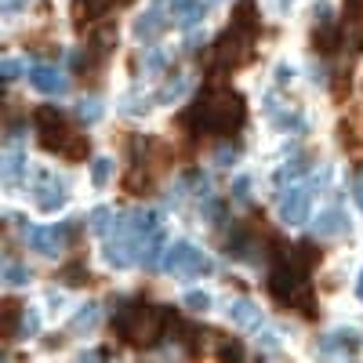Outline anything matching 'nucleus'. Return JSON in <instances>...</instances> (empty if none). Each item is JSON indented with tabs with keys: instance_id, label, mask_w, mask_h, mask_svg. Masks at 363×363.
I'll return each mask as SVG.
<instances>
[{
	"instance_id": "nucleus-48",
	"label": "nucleus",
	"mask_w": 363,
	"mask_h": 363,
	"mask_svg": "<svg viewBox=\"0 0 363 363\" xmlns=\"http://www.w3.org/2000/svg\"><path fill=\"white\" fill-rule=\"evenodd\" d=\"M211 4H222V0H211Z\"/></svg>"
},
{
	"instance_id": "nucleus-22",
	"label": "nucleus",
	"mask_w": 363,
	"mask_h": 363,
	"mask_svg": "<svg viewBox=\"0 0 363 363\" xmlns=\"http://www.w3.org/2000/svg\"><path fill=\"white\" fill-rule=\"evenodd\" d=\"M113 225H116L113 207H95V211L87 215V229H91V233H99V236H109V233H113Z\"/></svg>"
},
{
	"instance_id": "nucleus-17",
	"label": "nucleus",
	"mask_w": 363,
	"mask_h": 363,
	"mask_svg": "<svg viewBox=\"0 0 363 363\" xmlns=\"http://www.w3.org/2000/svg\"><path fill=\"white\" fill-rule=\"evenodd\" d=\"M102 323V306L99 301H87V306H80L69 320V335H91V330H99Z\"/></svg>"
},
{
	"instance_id": "nucleus-29",
	"label": "nucleus",
	"mask_w": 363,
	"mask_h": 363,
	"mask_svg": "<svg viewBox=\"0 0 363 363\" xmlns=\"http://www.w3.org/2000/svg\"><path fill=\"white\" fill-rule=\"evenodd\" d=\"M77 120H80V124H99V120H102V102L95 95L80 99L77 102Z\"/></svg>"
},
{
	"instance_id": "nucleus-39",
	"label": "nucleus",
	"mask_w": 363,
	"mask_h": 363,
	"mask_svg": "<svg viewBox=\"0 0 363 363\" xmlns=\"http://www.w3.org/2000/svg\"><path fill=\"white\" fill-rule=\"evenodd\" d=\"M338 84H335V99H345L349 95V73H335Z\"/></svg>"
},
{
	"instance_id": "nucleus-16",
	"label": "nucleus",
	"mask_w": 363,
	"mask_h": 363,
	"mask_svg": "<svg viewBox=\"0 0 363 363\" xmlns=\"http://www.w3.org/2000/svg\"><path fill=\"white\" fill-rule=\"evenodd\" d=\"M189 84H193V80H189L186 73H167V80L157 87L153 102H157V106H174V102H178V99L189 91Z\"/></svg>"
},
{
	"instance_id": "nucleus-44",
	"label": "nucleus",
	"mask_w": 363,
	"mask_h": 363,
	"mask_svg": "<svg viewBox=\"0 0 363 363\" xmlns=\"http://www.w3.org/2000/svg\"><path fill=\"white\" fill-rule=\"evenodd\" d=\"M44 345H48V349H58V345H62V335H51V338H44Z\"/></svg>"
},
{
	"instance_id": "nucleus-42",
	"label": "nucleus",
	"mask_w": 363,
	"mask_h": 363,
	"mask_svg": "<svg viewBox=\"0 0 363 363\" xmlns=\"http://www.w3.org/2000/svg\"><path fill=\"white\" fill-rule=\"evenodd\" d=\"M291 66H277V84H291Z\"/></svg>"
},
{
	"instance_id": "nucleus-5",
	"label": "nucleus",
	"mask_w": 363,
	"mask_h": 363,
	"mask_svg": "<svg viewBox=\"0 0 363 363\" xmlns=\"http://www.w3.org/2000/svg\"><path fill=\"white\" fill-rule=\"evenodd\" d=\"M215 66L218 69H240V66H247L251 62V55H255V33L244 26H233L215 40Z\"/></svg>"
},
{
	"instance_id": "nucleus-43",
	"label": "nucleus",
	"mask_w": 363,
	"mask_h": 363,
	"mask_svg": "<svg viewBox=\"0 0 363 363\" xmlns=\"http://www.w3.org/2000/svg\"><path fill=\"white\" fill-rule=\"evenodd\" d=\"M160 4H164V8H167V15H174V11H178V8H182V4H186V0H160Z\"/></svg>"
},
{
	"instance_id": "nucleus-37",
	"label": "nucleus",
	"mask_w": 363,
	"mask_h": 363,
	"mask_svg": "<svg viewBox=\"0 0 363 363\" xmlns=\"http://www.w3.org/2000/svg\"><path fill=\"white\" fill-rule=\"evenodd\" d=\"M258 345H262V352H280V335H277L272 327H265L262 338H258Z\"/></svg>"
},
{
	"instance_id": "nucleus-24",
	"label": "nucleus",
	"mask_w": 363,
	"mask_h": 363,
	"mask_svg": "<svg viewBox=\"0 0 363 363\" xmlns=\"http://www.w3.org/2000/svg\"><path fill=\"white\" fill-rule=\"evenodd\" d=\"M58 280H62L66 287H84V284H91V269L84 262H69V265H62Z\"/></svg>"
},
{
	"instance_id": "nucleus-21",
	"label": "nucleus",
	"mask_w": 363,
	"mask_h": 363,
	"mask_svg": "<svg viewBox=\"0 0 363 363\" xmlns=\"http://www.w3.org/2000/svg\"><path fill=\"white\" fill-rule=\"evenodd\" d=\"M233 26H244L251 33H258V0H236Z\"/></svg>"
},
{
	"instance_id": "nucleus-27",
	"label": "nucleus",
	"mask_w": 363,
	"mask_h": 363,
	"mask_svg": "<svg viewBox=\"0 0 363 363\" xmlns=\"http://www.w3.org/2000/svg\"><path fill=\"white\" fill-rule=\"evenodd\" d=\"M29 280H33V269H29V265H22V262H4V284L8 287H26Z\"/></svg>"
},
{
	"instance_id": "nucleus-33",
	"label": "nucleus",
	"mask_w": 363,
	"mask_h": 363,
	"mask_svg": "<svg viewBox=\"0 0 363 363\" xmlns=\"http://www.w3.org/2000/svg\"><path fill=\"white\" fill-rule=\"evenodd\" d=\"M40 330V313L37 309H22V327H18V338H33Z\"/></svg>"
},
{
	"instance_id": "nucleus-9",
	"label": "nucleus",
	"mask_w": 363,
	"mask_h": 363,
	"mask_svg": "<svg viewBox=\"0 0 363 363\" xmlns=\"http://www.w3.org/2000/svg\"><path fill=\"white\" fill-rule=\"evenodd\" d=\"M309 200H313V186H287L277 196V211L284 225H301L309 222Z\"/></svg>"
},
{
	"instance_id": "nucleus-28",
	"label": "nucleus",
	"mask_w": 363,
	"mask_h": 363,
	"mask_svg": "<svg viewBox=\"0 0 363 363\" xmlns=\"http://www.w3.org/2000/svg\"><path fill=\"white\" fill-rule=\"evenodd\" d=\"M149 109H153V99H142V95H135V91L120 95V113L124 116H145Z\"/></svg>"
},
{
	"instance_id": "nucleus-41",
	"label": "nucleus",
	"mask_w": 363,
	"mask_h": 363,
	"mask_svg": "<svg viewBox=\"0 0 363 363\" xmlns=\"http://www.w3.org/2000/svg\"><path fill=\"white\" fill-rule=\"evenodd\" d=\"M222 359H244V349H240L236 342H229V345L222 349Z\"/></svg>"
},
{
	"instance_id": "nucleus-18",
	"label": "nucleus",
	"mask_w": 363,
	"mask_h": 363,
	"mask_svg": "<svg viewBox=\"0 0 363 363\" xmlns=\"http://www.w3.org/2000/svg\"><path fill=\"white\" fill-rule=\"evenodd\" d=\"M164 251H167V247H164V233L157 229L153 236H145L142 244H138V265H142V269H157V265L164 262Z\"/></svg>"
},
{
	"instance_id": "nucleus-15",
	"label": "nucleus",
	"mask_w": 363,
	"mask_h": 363,
	"mask_svg": "<svg viewBox=\"0 0 363 363\" xmlns=\"http://www.w3.org/2000/svg\"><path fill=\"white\" fill-rule=\"evenodd\" d=\"M313 233L316 236H342V233H349V215L342 207H327V211H320L316 215V222H313Z\"/></svg>"
},
{
	"instance_id": "nucleus-46",
	"label": "nucleus",
	"mask_w": 363,
	"mask_h": 363,
	"mask_svg": "<svg viewBox=\"0 0 363 363\" xmlns=\"http://www.w3.org/2000/svg\"><path fill=\"white\" fill-rule=\"evenodd\" d=\"M356 203L363 207V178H359V186H356Z\"/></svg>"
},
{
	"instance_id": "nucleus-30",
	"label": "nucleus",
	"mask_w": 363,
	"mask_h": 363,
	"mask_svg": "<svg viewBox=\"0 0 363 363\" xmlns=\"http://www.w3.org/2000/svg\"><path fill=\"white\" fill-rule=\"evenodd\" d=\"M182 309L203 316V313L211 309V294H207V291H186V294H182Z\"/></svg>"
},
{
	"instance_id": "nucleus-14",
	"label": "nucleus",
	"mask_w": 363,
	"mask_h": 363,
	"mask_svg": "<svg viewBox=\"0 0 363 363\" xmlns=\"http://www.w3.org/2000/svg\"><path fill=\"white\" fill-rule=\"evenodd\" d=\"M225 316H229V323L244 327V330H258V327H262V309L255 306L251 298H233L229 309H225Z\"/></svg>"
},
{
	"instance_id": "nucleus-1",
	"label": "nucleus",
	"mask_w": 363,
	"mask_h": 363,
	"mask_svg": "<svg viewBox=\"0 0 363 363\" xmlns=\"http://www.w3.org/2000/svg\"><path fill=\"white\" fill-rule=\"evenodd\" d=\"M222 73H211V84L193 99V106L182 116V128H193V135H236L247 120V106L233 87L218 80Z\"/></svg>"
},
{
	"instance_id": "nucleus-7",
	"label": "nucleus",
	"mask_w": 363,
	"mask_h": 363,
	"mask_svg": "<svg viewBox=\"0 0 363 363\" xmlns=\"http://www.w3.org/2000/svg\"><path fill=\"white\" fill-rule=\"evenodd\" d=\"M80 222H84V218H69V222H58V225H26V229H22V240L29 244V251L55 258L58 251L66 247L69 233H73Z\"/></svg>"
},
{
	"instance_id": "nucleus-19",
	"label": "nucleus",
	"mask_w": 363,
	"mask_h": 363,
	"mask_svg": "<svg viewBox=\"0 0 363 363\" xmlns=\"http://www.w3.org/2000/svg\"><path fill=\"white\" fill-rule=\"evenodd\" d=\"M149 182H153V164L138 160V164L128 171V178H124V189H128L131 196H142V193L149 189Z\"/></svg>"
},
{
	"instance_id": "nucleus-6",
	"label": "nucleus",
	"mask_w": 363,
	"mask_h": 363,
	"mask_svg": "<svg viewBox=\"0 0 363 363\" xmlns=\"http://www.w3.org/2000/svg\"><path fill=\"white\" fill-rule=\"evenodd\" d=\"M160 269L171 272V277H203V272H211L215 265H211V258L196 244H189V240H174V244L164 251Z\"/></svg>"
},
{
	"instance_id": "nucleus-25",
	"label": "nucleus",
	"mask_w": 363,
	"mask_h": 363,
	"mask_svg": "<svg viewBox=\"0 0 363 363\" xmlns=\"http://www.w3.org/2000/svg\"><path fill=\"white\" fill-rule=\"evenodd\" d=\"M26 167H29L26 153H22V149H11V153L4 157V182H8V186H15V182L26 174Z\"/></svg>"
},
{
	"instance_id": "nucleus-4",
	"label": "nucleus",
	"mask_w": 363,
	"mask_h": 363,
	"mask_svg": "<svg viewBox=\"0 0 363 363\" xmlns=\"http://www.w3.org/2000/svg\"><path fill=\"white\" fill-rule=\"evenodd\" d=\"M37 135H40V145L48 149V153H58L66 160H84L87 157V138L77 128H69V120L55 106L37 109Z\"/></svg>"
},
{
	"instance_id": "nucleus-34",
	"label": "nucleus",
	"mask_w": 363,
	"mask_h": 363,
	"mask_svg": "<svg viewBox=\"0 0 363 363\" xmlns=\"http://www.w3.org/2000/svg\"><path fill=\"white\" fill-rule=\"evenodd\" d=\"M211 160H215V167H229V164H236V145L218 142V145H215V153H211Z\"/></svg>"
},
{
	"instance_id": "nucleus-10",
	"label": "nucleus",
	"mask_w": 363,
	"mask_h": 363,
	"mask_svg": "<svg viewBox=\"0 0 363 363\" xmlns=\"http://www.w3.org/2000/svg\"><path fill=\"white\" fill-rule=\"evenodd\" d=\"M167 26H171V15H167V8H164L160 0H157L153 8H145V11L135 18L131 33H135V40H138V44H153V40L164 33Z\"/></svg>"
},
{
	"instance_id": "nucleus-3",
	"label": "nucleus",
	"mask_w": 363,
	"mask_h": 363,
	"mask_svg": "<svg viewBox=\"0 0 363 363\" xmlns=\"http://www.w3.org/2000/svg\"><path fill=\"white\" fill-rule=\"evenodd\" d=\"M269 294L280 301V306L301 313V316H313L316 313V294L309 287V272L294 265L287 255H280V265L269 272Z\"/></svg>"
},
{
	"instance_id": "nucleus-36",
	"label": "nucleus",
	"mask_w": 363,
	"mask_h": 363,
	"mask_svg": "<svg viewBox=\"0 0 363 363\" xmlns=\"http://www.w3.org/2000/svg\"><path fill=\"white\" fill-rule=\"evenodd\" d=\"M0 77H4V84H15L22 77V62L18 58H4V66H0Z\"/></svg>"
},
{
	"instance_id": "nucleus-11",
	"label": "nucleus",
	"mask_w": 363,
	"mask_h": 363,
	"mask_svg": "<svg viewBox=\"0 0 363 363\" xmlns=\"http://www.w3.org/2000/svg\"><path fill=\"white\" fill-rule=\"evenodd\" d=\"M33 193H37V207L44 211V215H55V211L66 207V186H62V182H58L51 171H40V174H37Z\"/></svg>"
},
{
	"instance_id": "nucleus-32",
	"label": "nucleus",
	"mask_w": 363,
	"mask_h": 363,
	"mask_svg": "<svg viewBox=\"0 0 363 363\" xmlns=\"http://www.w3.org/2000/svg\"><path fill=\"white\" fill-rule=\"evenodd\" d=\"M306 167H309V164H306V157L294 153V157H291V160H287V164L277 171V186H284V182H294V178H298L301 171H306Z\"/></svg>"
},
{
	"instance_id": "nucleus-13",
	"label": "nucleus",
	"mask_w": 363,
	"mask_h": 363,
	"mask_svg": "<svg viewBox=\"0 0 363 363\" xmlns=\"http://www.w3.org/2000/svg\"><path fill=\"white\" fill-rule=\"evenodd\" d=\"M356 349H359V330H352V327H338V330H330V335L320 338L323 356H352Z\"/></svg>"
},
{
	"instance_id": "nucleus-35",
	"label": "nucleus",
	"mask_w": 363,
	"mask_h": 363,
	"mask_svg": "<svg viewBox=\"0 0 363 363\" xmlns=\"http://www.w3.org/2000/svg\"><path fill=\"white\" fill-rule=\"evenodd\" d=\"M233 200H236V203H247V200H251V178H247V174H240V178L233 182Z\"/></svg>"
},
{
	"instance_id": "nucleus-47",
	"label": "nucleus",
	"mask_w": 363,
	"mask_h": 363,
	"mask_svg": "<svg viewBox=\"0 0 363 363\" xmlns=\"http://www.w3.org/2000/svg\"><path fill=\"white\" fill-rule=\"evenodd\" d=\"M277 4H280V8H287V4H291V0H277Z\"/></svg>"
},
{
	"instance_id": "nucleus-45",
	"label": "nucleus",
	"mask_w": 363,
	"mask_h": 363,
	"mask_svg": "<svg viewBox=\"0 0 363 363\" xmlns=\"http://www.w3.org/2000/svg\"><path fill=\"white\" fill-rule=\"evenodd\" d=\"M356 298L363 301V269H359V280H356Z\"/></svg>"
},
{
	"instance_id": "nucleus-23",
	"label": "nucleus",
	"mask_w": 363,
	"mask_h": 363,
	"mask_svg": "<svg viewBox=\"0 0 363 363\" xmlns=\"http://www.w3.org/2000/svg\"><path fill=\"white\" fill-rule=\"evenodd\" d=\"M167 66H171V55H167V51H160V48H145V51H142V73L157 77V73H164Z\"/></svg>"
},
{
	"instance_id": "nucleus-12",
	"label": "nucleus",
	"mask_w": 363,
	"mask_h": 363,
	"mask_svg": "<svg viewBox=\"0 0 363 363\" xmlns=\"http://www.w3.org/2000/svg\"><path fill=\"white\" fill-rule=\"evenodd\" d=\"M29 87L33 91H40V95H51V99H58V95H66V87H69V80L58 73L55 66H44V62H37L33 69H29Z\"/></svg>"
},
{
	"instance_id": "nucleus-40",
	"label": "nucleus",
	"mask_w": 363,
	"mask_h": 363,
	"mask_svg": "<svg viewBox=\"0 0 363 363\" xmlns=\"http://www.w3.org/2000/svg\"><path fill=\"white\" fill-rule=\"evenodd\" d=\"M26 4H29V0H4V15L11 18V15H18V11H26Z\"/></svg>"
},
{
	"instance_id": "nucleus-31",
	"label": "nucleus",
	"mask_w": 363,
	"mask_h": 363,
	"mask_svg": "<svg viewBox=\"0 0 363 363\" xmlns=\"http://www.w3.org/2000/svg\"><path fill=\"white\" fill-rule=\"evenodd\" d=\"M109 178H113V160L109 157H99V160H91V186H109Z\"/></svg>"
},
{
	"instance_id": "nucleus-2",
	"label": "nucleus",
	"mask_w": 363,
	"mask_h": 363,
	"mask_svg": "<svg viewBox=\"0 0 363 363\" xmlns=\"http://www.w3.org/2000/svg\"><path fill=\"white\" fill-rule=\"evenodd\" d=\"M167 316H171L167 306H149V301H120V309L113 313V330L128 345L149 349V345H157L164 338Z\"/></svg>"
},
{
	"instance_id": "nucleus-38",
	"label": "nucleus",
	"mask_w": 363,
	"mask_h": 363,
	"mask_svg": "<svg viewBox=\"0 0 363 363\" xmlns=\"http://www.w3.org/2000/svg\"><path fill=\"white\" fill-rule=\"evenodd\" d=\"M200 48H203V29H200V26H193V29H189V40H186V51H189V55H196Z\"/></svg>"
},
{
	"instance_id": "nucleus-8",
	"label": "nucleus",
	"mask_w": 363,
	"mask_h": 363,
	"mask_svg": "<svg viewBox=\"0 0 363 363\" xmlns=\"http://www.w3.org/2000/svg\"><path fill=\"white\" fill-rule=\"evenodd\" d=\"M313 15H316V26H313V48H316L320 55H335L338 44H342V26H338V18H335V8H330L327 0H316Z\"/></svg>"
},
{
	"instance_id": "nucleus-26",
	"label": "nucleus",
	"mask_w": 363,
	"mask_h": 363,
	"mask_svg": "<svg viewBox=\"0 0 363 363\" xmlns=\"http://www.w3.org/2000/svg\"><path fill=\"white\" fill-rule=\"evenodd\" d=\"M18 327H22V306L18 301H4V342H15L18 338Z\"/></svg>"
},
{
	"instance_id": "nucleus-20",
	"label": "nucleus",
	"mask_w": 363,
	"mask_h": 363,
	"mask_svg": "<svg viewBox=\"0 0 363 363\" xmlns=\"http://www.w3.org/2000/svg\"><path fill=\"white\" fill-rule=\"evenodd\" d=\"M203 15H207V4L203 0H186L174 15H171V22L178 26V29H193V26H200L203 22Z\"/></svg>"
}]
</instances>
